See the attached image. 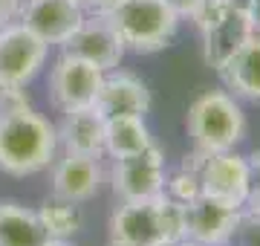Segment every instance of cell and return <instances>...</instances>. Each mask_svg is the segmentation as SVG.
Here are the masks:
<instances>
[{
	"instance_id": "cell-1",
	"label": "cell",
	"mask_w": 260,
	"mask_h": 246,
	"mask_svg": "<svg viewBox=\"0 0 260 246\" xmlns=\"http://www.w3.org/2000/svg\"><path fill=\"white\" fill-rule=\"evenodd\" d=\"M58 133L41 113L12 107L0 113V171L9 177H29L55 160Z\"/></svg>"
},
{
	"instance_id": "cell-2",
	"label": "cell",
	"mask_w": 260,
	"mask_h": 246,
	"mask_svg": "<svg viewBox=\"0 0 260 246\" xmlns=\"http://www.w3.org/2000/svg\"><path fill=\"white\" fill-rule=\"evenodd\" d=\"M182 237V203L171 194L124 200L110 218L113 246H165Z\"/></svg>"
},
{
	"instance_id": "cell-3",
	"label": "cell",
	"mask_w": 260,
	"mask_h": 246,
	"mask_svg": "<svg viewBox=\"0 0 260 246\" xmlns=\"http://www.w3.org/2000/svg\"><path fill=\"white\" fill-rule=\"evenodd\" d=\"M104 18L119 35L124 52L130 49L139 55L165 49L179 29V18L165 6V0H121Z\"/></svg>"
},
{
	"instance_id": "cell-4",
	"label": "cell",
	"mask_w": 260,
	"mask_h": 246,
	"mask_svg": "<svg viewBox=\"0 0 260 246\" xmlns=\"http://www.w3.org/2000/svg\"><path fill=\"white\" fill-rule=\"evenodd\" d=\"M188 133L200 153L234 151V145L246 136V116L234 96L223 90L203 93L188 110Z\"/></svg>"
},
{
	"instance_id": "cell-5",
	"label": "cell",
	"mask_w": 260,
	"mask_h": 246,
	"mask_svg": "<svg viewBox=\"0 0 260 246\" xmlns=\"http://www.w3.org/2000/svg\"><path fill=\"white\" fill-rule=\"evenodd\" d=\"M194 20L203 38V58L214 73H220L229 58L254 35L243 0H205Z\"/></svg>"
},
{
	"instance_id": "cell-6",
	"label": "cell",
	"mask_w": 260,
	"mask_h": 246,
	"mask_svg": "<svg viewBox=\"0 0 260 246\" xmlns=\"http://www.w3.org/2000/svg\"><path fill=\"white\" fill-rule=\"evenodd\" d=\"M49 44L38 38L23 23L0 26V90L18 93L41 73Z\"/></svg>"
},
{
	"instance_id": "cell-7",
	"label": "cell",
	"mask_w": 260,
	"mask_h": 246,
	"mask_svg": "<svg viewBox=\"0 0 260 246\" xmlns=\"http://www.w3.org/2000/svg\"><path fill=\"white\" fill-rule=\"evenodd\" d=\"M104 70L84 61L78 55H64L55 61L49 73V99L58 110H75V107H90L95 102V93L102 87Z\"/></svg>"
},
{
	"instance_id": "cell-8",
	"label": "cell",
	"mask_w": 260,
	"mask_h": 246,
	"mask_svg": "<svg viewBox=\"0 0 260 246\" xmlns=\"http://www.w3.org/2000/svg\"><path fill=\"white\" fill-rule=\"evenodd\" d=\"M240 208L225 206L214 197H200L182 203V237L200 246H225L237 232Z\"/></svg>"
},
{
	"instance_id": "cell-9",
	"label": "cell",
	"mask_w": 260,
	"mask_h": 246,
	"mask_svg": "<svg viewBox=\"0 0 260 246\" xmlns=\"http://www.w3.org/2000/svg\"><path fill=\"white\" fill-rule=\"evenodd\" d=\"M200 191L225 206L243 208L249 200V160L240 153H200Z\"/></svg>"
},
{
	"instance_id": "cell-10",
	"label": "cell",
	"mask_w": 260,
	"mask_h": 246,
	"mask_svg": "<svg viewBox=\"0 0 260 246\" xmlns=\"http://www.w3.org/2000/svg\"><path fill=\"white\" fill-rule=\"evenodd\" d=\"M165 160L162 151L148 145L145 151L119 157L113 165V191L124 200H148L165 191Z\"/></svg>"
},
{
	"instance_id": "cell-11",
	"label": "cell",
	"mask_w": 260,
	"mask_h": 246,
	"mask_svg": "<svg viewBox=\"0 0 260 246\" xmlns=\"http://www.w3.org/2000/svg\"><path fill=\"white\" fill-rule=\"evenodd\" d=\"M18 15L20 23L32 29L44 44L58 47H64L84 20V12L75 0H26V6H20Z\"/></svg>"
},
{
	"instance_id": "cell-12",
	"label": "cell",
	"mask_w": 260,
	"mask_h": 246,
	"mask_svg": "<svg viewBox=\"0 0 260 246\" xmlns=\"http://www.w3.org/2000/svg\"><path fill=\"white\" fill-rule=\"evenodd\" d=\"M64 52L90 61L99 70H104V73L116 70L121 64V58H124V47H121L119 35L113 32V26L107 23L104 15H95L93 20L84 18L81 26L75 29L70 35V41L64 44Z\"/></svg>"
},
{
	"instance_id": "cell-13",
	"label": "cell",
	"mask_w": 260,
	"mask_h": 246,
	"mask_svg": "<svg viewBox=\"0 0 260 246\" xmlns=\"http://www.w3.org/2000/svg\"><path fill=\"white\" fill-rule=\"evenodd\" d=\"M93 107L104 119L113 116H145L150 110V90L130 73H104Z\"/></svg>"
},
{
	"instance_id": "cell-14",
	"label": "cell",
	"mask_w": 260,
	"mask_h": 246,
	"mask_svg": "<svg viewBox=\"0 0 260 246\" xmlns=\"http://www.w3.org/2000/svg\"><path fill=\"white\" fill-rule=\"evenodd\" d=\"M102 189V165L99 157L67 153L52 174V197L67 203H87Z\"/></svg>"
},
{
	"instance_id": "cell-15",
	"label": "cell",
	"mask_w": 260,
	"mask_h": 246,
	"mask_svg": "<svg viewBox=\"0 0 260 246\" xmlns=\"http://www.w3.org/2000/svg\"><path fill=\"white\" fill-rule=\"evenodd\" d=\"M55 133L67 153H84V157H102L104 153V116L93 104L64 110V119L55 128Z\"/></svg>"
},
{
	"instance_id": "cell-16",
	"label": "cell",
	"mask_w": 260,
	"mask_h": 246,
	"mask_svg": "<svg viewBox=\"0 0 260 246\" xmlns=\"http://www.w3.org/2000/svg\"><path fill=\"white\" fill-rule=\"evenodd\" d=\"M220 76L229 84V90H234V96L249 99V102H260V35L257 32L229 58V64L220 70Z\"/></svg>"
},
{
	"instance_id": "cell-17",
	"label": "cell",
	"mask_w": 260,
	"mask_h": 246,
	"mask_svg": "<svg viewBox=\"0 0 260 246\" xmlns=\"http://www.w3.org/2000/svg\"><path fill=\"white\" fill-rule=\"evenodd\" d=\"M49 240L38 211L18 203H0V246H44Z\"/></svg>"
},
{
	"instance_id": "cell-18",
	"label": "cell",
	"mask_w": 260,
	"mask_h": 246,
	"mask_svg": "<svg viewBox=\"0 0 260 246\" xmlns=\"http://www.w3.org/2000/svg\"><path fill=\"white\" fill-rule=\"evenodd\" d=\"M148 145L153 142H150L145 116H113V119H104V151L110 153L113 160L139 153Z\"/></svg>"
},
{
	"instance_id": "cell-19",
	"label": "cell",
	"mask_w": 260,
	"mask_h": 246,
	"mask_svg": "<svg viewBox=\"0 0 260 246\" xmlns=\"http://www.w3.org/2000/svg\"><path fill=\"white\" fill-rule=\"evenodd\" d=\"M38 218L44 223L49 237H70L81 229V211H78V203H67V200H47L44 208L38 211Z\"/></svg>"
},
{
	"instance_id": "cell-20",
	"label": "cell",
	"mask_w": 260,
	"mask_h": 246,
	"mask_svg": "<svg viewBox=\"0 0 260 246\" xmlns=\"http://www.w3.org/2000/svg\"><path fill=\"white\" fill-rule=\"evenodd\" d=\"M234 237L240 240V246H260V211H251V208L249 214L240 211V223H237Z\"/></svg>"
},
{
	"instance_id": "cell-21",
	"label": "cell",
	"mask_w": 260,
	"mask_h": 246,
	"mask_svg": "<svg viewBox=\"0 0 260 246\" xmlns=\"http://www.w3.org/2000/svg\"><path fill=\"white\" fill-rule=\"evenodd\" d=\"M246 206L251 211H260V151L249 157V200Z\"/></svg>"
},
{
	"instance_id": "cell-22",
	"label": "cell",
	"mask_w": 260,
	"mask_h": 246,
	"mask_svg": "<svg viewBox=\"0 0 260 246\" xmlns=\"http://www.w3.org/2000/svg\"><path fill=\"white\" fill-rule=\"evenodd\" d=\"M203 3H205V0H165V6L174 12L179 20H182V18L194 20V18H197V12L203 9Z\"/></svg>"
},
{
	"instance_id": "cell-23",
	"label": "cell",
	"mask_w": 260,
	"mask_h": 246,
	"mask_svg": "<svg viewBox=\"0 0 260 246\" xmlns=\"http://www.w3.org/2000/svg\"><path fill=\"white\" fill-rule=\"evenodd\" d=\"M78 6H81V12H93V15H107V12H113L116 6H119L121 0H75Z\"/></svg>"
},
{
	"instance_id": "cell-24",
	"label": "cell",
	"mask_w": 260,
	"mask_h": 246,
	"mask_svg": "<svg viewBox=\"0 0 260 246\" xmlns=\"http://www.w3.org/2000/svg\"><path fill=\"white\" fill-rule=\"evenodd\" d=\"M20 12V0H0V26H6Z\"/></svg>"
},
{
	"instance_id": "cell-25",
	"label": "cell",
	"mask_w": 260,
	"mask_h": 246,
	"mask_svg": "<svg viewBox=\"0 0 260 246\" xmlns=\"http://www.w3.org/2000/svg\"><path fill=\"white\" fill-rule=\"evenodd\" d=\"M243 3H246V12L251 18V29L260 35V0H243Z\"/></svg>"
},
{
	"instance_id": "cell-26",
	"label": "cell",
	"mask_w": 260,
	"mask_h": 246,
	"mask_svg": "<svg viewBox=\"0 0 260 246\" xmlns=\"http://www.w3.org/2000/svg\"><path fill=\"white\" fill-rule=\"evenodd\" d=\"M44 246H75V243H70L67 237H49V240H47Z\"/></svg>"
},
{
	"instance_id": "cell-27",
	"label": "cell",
	"mask_w": 260,
	"mask_h": 246,
	"mask_svg": "<svg viewBox=\"0 0 260 246\" xmlns=\"http://www.w3.org/2000/svg\"><path fill=\"white\" fill-rule=\"evenodd\" d=\"M165 246H200V243L188 240V237H179V240H174V243H165Z\"/></svg>"
}]
</instances>
